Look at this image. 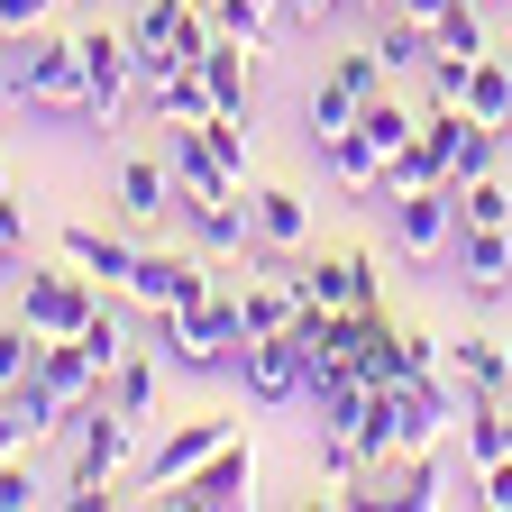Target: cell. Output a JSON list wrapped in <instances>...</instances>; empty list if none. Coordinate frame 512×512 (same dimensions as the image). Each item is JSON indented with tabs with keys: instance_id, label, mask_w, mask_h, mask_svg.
<instances>
[{
	"instance_id": "cell-39",
	"label": "cell",
	"mask_w": 512,
	"mask_h": 512,
	"mask_svg": "<svg viewBox=\"0 0 512 512\" xmlns=\"http://www.w3.org/2000/svg\"><path fill=\"white\" fill-rule=\"evenodd\" d=\"M28 439H37V430L19 421V403H10V394H0V458H19V448H28Z\"/></svg>"
},
{
	"instance_id": "cell-15",
	"label": "cell",
	"mask_w": 512,
	"mask_h": 512,
	"mask_svg": "<svg viewBox=\"0 0 512 512\" xmlns=\"http://www.w3.org/2000/svg\"><path fill=\"white\" fill-rule=\"evenodd\" d=\"M183 229H192L202 256H247V202H238V192H192Z\"/></svg>"
},
{
	"instance_id": "cell-17",
	"label": "cell",
	"mask_w": 512,
	"mask_h": 512,
	"mask_svg": "<svg viewBox=\"0 0 512 512\" xmlns=\"http://www.w3.org/2000/svg\"><path fill=\"white\" fill-rule=\"evenodd\" d=\"M320 147V174H330L348 202H384V156L357 138V128H339V138H311Z\"/></svg>"
},
{
	"instance_id": "cell-42",
	"label": "cell",
	"mask_w": 512,
	"mask_h": 512,
	"mask_svg": "<svg viewBox=\"0 0 512 512\" xmlns=\"http://www.w3.org/2000/svg\"><path fill=\"white\" fill-rule=\"evenodd\" d=\"M503 458H512V412H503Z\"/></svg>"
},
{
	"instance_id": "cell-27",
	"label": "cell",
	"mask_w": 512,
	"mask_h": 512,
	"mask_svg": "<svg viewBox=\"0 0 512 512\" xmlns=\"http://www.w3.org/2000/svg\"><path fill=\"white\" fill-rule=\"evenodd\" d=\"M339 128H357V92L339 74H320L311 83V138H339Z\"/></svg>"
},
{
	"instance_id": "cell-6",
	"label": "cell",
	"mask_w": 512,
	"mask_h": 512,
	"mask_svg": "<svg viewBox=\"0 0 512 512\" xmlns=\"http://www.w3.org/2000/svg\"><path fill=\"white\" fill-rule=\"evenodd\" d=\"M138 311H202L220 284H211V256L192 247V256H174V247H138V266H128V284H119Z\"/></svg>"
},
{
	"instance_id": "cell-34",
	"label": "cell",
	"mask_w": 512,
	"mask_h": 512,
	"mask_svg": "<svg viewBox=\"0 0 512 512\" xmlns=\"http://www.w3.org/2000/svg\"><path fill=\"white\" fill-rule=\"evenodd\" d=\"M83 348H92V366H101V384H110V366L128 357V330H119L110 311H92V330H83Z\"/></svg>"
},
{
	"instance_id": "cell-36",
	"label": "cell",
	"mask_w": 512,
	"mask_h": 512,
	"mask_svg": "<svg viewBox=\"0 0 512 512\" xmlns=\"http://www.w3.org/2000/svg\"><path fill=\"white\" fill-rule=\"evenodd\" d=\"M467 64L476 55H430V101H458L467 110Z\"/></svg>"
},
{
	"instance_id": "cell-40",
	"label": "cell",
	"mask_w": 512,
	"mask_h": 512,
	"mask_svg": "<svg viewBox=\"0 0 512 512\" xmlns=\"http://www.w3.org/2000/svg\"><path fill=\"white\" fill-rule=\"evenodd\" d=\"M375 10H394V19H421V28H430V19L448 10V0H375Z\"/></svg>"
},
{
	"instance_id": "cell-41",
	"label": "cell",
	"mask_w": 512,
	"mask_h": 512,
	"mask_svg": "<svg viewBox=\"0 0 512 512\" xmlns=\"http://www.w3.org/2000/svg\"><path fill=\"white\" fill-rule=\"evenodd\" d=\"M0 202H10V156H0Z\"/></svg>"
},
{
	"instance_id": "cell-16",
	"label": "cell",
	"mask_w": 512,
	"mask_h": 512,
	"mask_svg": "<svg viewBox=\"0 0 512 512\" xmlns=\"http://www.w3.org/2000/svg\"><path fill=\"white\" fill-rule=\"evenodd\" d=\"M138 101L156 110V128H174V119H211L220 101H211V83H202V64H165V74H138Z\"/></svg>"
},
{
	"instance_id": "cell-44",
	"label": "cell",
	"mask_w": 512,
	"mask_h": 512,
	"mask_svg": "<svg viewBox=\"0 0 512 512\" xmlns=\"http://www.w3.org/2000/svg\"><path fill=\"white\" fill-rule=\"evenodd\" d=\"M503 64H512V46H503Z\"/></svg>"
},
{
	"instance_id": "cell-1",
	"label": "cell",
	"mask_w": 512,
	"mask_h": 512,
	"mask_svg": "<svg viewBox=\"0 0 512 512\" xmlns=\"http://www.w3.org/2000/svg\"><path fill=\"white\" fill-rule=\"evenodd\" d=\"M0 83H10L19 110H37V119H55V128H92V92H83V55H74V37H55V28H37V37H0Z\"/></svg>"
},
{
	"instance_id": "cell-31",
	"label": "cell",
	"mask_w": 512,
	"mask_h": 512,
	"mask_svg": "<svg viewBox=\"0 0 512 512\" xmlns=\"http://www.w3.org/2000/svg\"><path fill=\"white\" fill-rule=\"evenodd\" d=\"M37 348H46V339L28 330V320H0V394H10V384L37 366Z\"/></svg>"
},
{
	"instance_id": "cell-20",
	"label": "cell",
	"mask_w": 512,
	"mask_h": 512,
	"mask_svg": "<svg viewBox=\"0 0 512 512\" xmlns=\"http://www.w3.org/2000/svg\"><path fill=\"white\" fill-rule=\"evenodd\" d=\"M202 83H211V101H220V110H256V46L211 37V55H202Z\"/></svg>"
},
{
	"instance_id": "cell-33",
	"label": "cell",
	"mask_w": 512,
	"mask_h": 512,
	"mask_svg": "<svg viewBox=\"0 0 512 512\" xmlns=\"http://www.w3.org/2000/svg\"><path fill=\"white\" fill-rule=\"evenodd\" d=\"M28 503H55V494L28 476V458H0V512H28Z\"/></svg>"
},
{
	"instance_id": "cell-18",
	"label": "cell",
	"mask_w": 512,
	"mask_h": 512,
	"mask_svg": "<svg viewBox=\"0 0 512 512\" xmlns=\"http://www.w3.org/2000/svg\"><path fill=\"white\" fill-rule=\"evenodd\" d=\"M448 375H458L476 403H503V394H512V348H503L494 330H467L458 348H448Z\"/></svg>"
},
{
	"instance_id": "cell-2",
	"label": "cell",
	"mask_w": 512,
	"mask_h": 512,
	"mask_svg": "<svg viewBox=\"0 0 512 512\" xmlns=\"http://www.w3.org/2000/svg\"><path fill=\"white\" fill-rule=\"evenodd\" d=\"M128 458H138V421L110 412V403H83V412H74V467H64V494H55V503H83V512L119 503L110 485L128 476Z\"/></svg>"
},
{
	"instance_id": "cell-13",
	"label": "cell",
	"mask_w": 512,
	"mask_h": 512,
	"mask_svg": "<svg viewBox=\"0 0 512 512\" xmlns=\"http://www.w3.org/2000/svg\"><path fill=\"white\" fill-rule=\"evenodd\" d=\"M302 238H311V202L293 183H256L247 192V247L256 256H302Z\"/></svg>"
},
{
	"instance_id": "cell-11",
	"label": "cell",
	"mask_w": 512,
	"mask_h": 512,
	"mask_svg": "<svg viewBox=\"0 0 512 512\" xmlns=\"http://www.w3.org/2000/svg\"><path fill=\"white\" fill-rule=\"evenodd\" d=\"M458 284H467V302L476 311H503L512 302V229H476V220H458Z\"/></svg>"
},
{
	"instance_id": "cell-9",
	"label": "cell",
	"mask_w": 512,
	"mask_h": 512,
	"mask_svg": "<svg viewBox=\"0 0 512 512\" xmlns=\"http://www.w3.org/2000/svg\"><path fill=\"white\" fill-rule=\"evenodd\" d=\"M247 485H256V448L229 430V439L211 448V458L192 467L174 494H156V503H174V512H229V503H247Z\"/></svg>"
},
{
	"instance_id": "cell-43",
	"label": "cell",
	"mask_w": 512,
	"mask_h": 512,
	"mask_svg": "<svg viewBox=\"0 0 512 512\" xmlns=\"http://www.w3.org/2000/svg\"><path fill=\"white\" fill-rule=\"evenodd\" d=\"M64 10H101V0H64Z\"/></svg>"
},
{
	"instance_id": "cell-28",
	"label": "cell",
	"mask_w": 512,
	"mask_h": 512,
	"mask_svg": "<svg viewBox=\"0 0 512 512\" xmlns=\"http://www.w3.org/2000/svg\"><path fill=\"white\" fill-rule=\"evenodd\" d=\"M202 138H211V156L247 183V110H211V119H202Z\"/></svg>"
},
{
	"instance_id": "cell-30",
	"label": "cell",
	"mask_w": 512,
	"mask_h": 512,
	"mask_svg": "<svg viewBox=\"0 0 512 512\" xmlns=\"http://www.w3.org/2000/svg\"><path fill=\"white\" fill-rule=\"evenodd\" d=\"M284 10V28H302V37H320V28H339V19H357L366 0H275Z\"/></svg>"
},
{
	"instance_id": "cell-3",
	"label": "cell",
	"mask_w": 512,
	"mask_h": 512,
	"mask_svg": "<svg viewBox=\"0 0 512 512\" xmlns=\"http://www.w3.org/2000/svg\"><path fill=\"white\" fill-rule=\"evenodd\" d=\"M92 311H101V293H92V275L64 256V266H28L19 275V320L37 339H83L92 330Z\"/></svg>"
},
{
	"instance_id": "cell-19",
	"label": "cell",
	"mask_w": 512,
	"mask_h": 512,
	"mask_svg": "<svg viewBox=\"0 0 512 512\" xmlns=\"http://www.w3.org/2000/svg\"><path fill=\"white\" fill-rule=\"evenodd\" d=\"M101 403L128 412V421H156V403H165V357H156V348H128V357L110 366V384H101Z\"/></svg>"
},
{
	"instance_id": "cell-24",
	"label": "cell",
	"mask_w": 512,
	"mask_h": 512,
	"mask_svg": "<svg viewBox=\"0 0 512 512\" xmlns=\"http://www.w3.org/2000/svg\"><path fill=\"white\" fill-rule=\"evenodd\" d=\"M485 0H448V10L430 19V55H485Z\"/></svg>"
},
{
	"instance_id": "cell-7",
	"label": "cell",
	"mask_w": 512,
	"mask_h": 512,
	"mask_svg": "<svg viewBox=\"0 0 512 512\" xmlns=\"http://www.w3.org/2000/svg\"><path fill=\"white\" fill-rule=\"evenodd\" d=\"M229 384H238L256 412H293V403L311 394V357H302L293 330H284V339H247L238 366H229Z\"/></svg>"
},
{
	"instance_id": "cell-5",
	"label": "cell",
	"mask_w": 512,
	"mask_h": 512,
	"mask_svg": "<svg viewBox=\"0 0 512 512\" xmlns=\"http://www.w3.org/2000/svg\"><path fill=\"white\" fill-rule=\"evenodd\" d=\"M74 55H83L92 128H110L128 101H138V46H128V28H101V19H83V28H74Z\"/></svg>"
},
{
	"instance_id": "cell-37",
	"label": "cell",
	"mask_w": 512,
	"mask_h": 512,
	"mask_svg": "<svg viewBox=\"0 0 512 512\" xmlns=\"http://www.w3.org/2000/svg\"><path fill=\"white\" fill-rule=\"evenodd\" d=\"M476 503H494V512H512V458H494V467H476Z\"/></svg>"
},
{
	"instance_id": "cell-21",
	"label": "cell",
	"mask_w": 512,
	"mask_h": 512,
	"mask_svg": "<svg viewBox=\"0 0 512 512\" xmlns=\"http://www.w3.org/2000/svg\"><path fill=\"white\" fill-rule=\"evenodd\" d=\"M467 110L494 119V128H512V64H503V46H485V55L467 64Z\"/></svg>"
},
{
	"instance_id": "cell-23",
	"label": "cell",
	"mask_w": 512,
	"mask_h": 512,
	"mask_svg": "<svg viewBox=\"0 0 512 512\" xmlns=\"http://www.w3.org/2000/svg\"><path fill=\"white\" fill-rule=\"evenodd\" d=\"M412 128H421V119H412V110H403L394 92H366V101H357V138H366L375 156H394V147H412Z\"/></svg>"
},
{
	"instance_id": "cell-38",
	"label": "cell",
	"mask_w": 512,
	"mask_h": 512,
	"mask_svg": "<svg viewBox=\"0 0 512 512\" xmlns=\"http://www.w3.org/2000/svg\"><path fill=\"white\" fill-rule=\"evenodd\" d=\"M37 266V256H28V238H0V293H19V275Z\"/></svg>"
},
{
	"instance_id": "cell-12",
	"label": "cell",
	"mask_w": 512,
	"mask_h": 512,
	"mask_svg": "<svg viewBox=\"0 0 512 512\" xmlns=\"http://www.w3.org/2000/svg\"><path fill=\"white\" fill-rule=\"evenodd\" d=\"M119 211H128V229H138V238H156V229L183 211V192H174V165H165V147H156V156H119Z\"/></svg>"
},
{
	"instance_id": "cell-14",
	"label": "cell",
	"mask_w": 512,
	"mask_h": 512,
	"mask_svg": "<svg viewBox=\"0 0 512 512\" xmlns=\"http://www.w3.org/2000/svg\"><path fill=\"white\" fill-rule=\"evenodd\" d=\"M138 247H147L138 229L119 238V229H92V220H64V256H74V266H83L92 284H128V266H138Z\"/></svg>"
},
{
	"instance_id": "cell-10",
	"label": "cell",
	"mask_w": 512,
	"mask_h": 512,
	"mask_svg": "<svg viewBox=\"0 0 512 512\" xmlns=\"http://www.w3.org/2000/svg\"><path fill=\"white\" fill-rule=\"evenodd\" d=\"M394 247L412 266L458 247V183H430V192H394Z\"/></svg>"
},
{
	"instance_id": "cell-29",
	"label": "cell",
	"mask_w": 512,
	"mask_h": 512,
	"mask_svg": "<svg viewBox=\"0 0 512 512\" xmlns=\"http://www.w3.org/2000/svg\"><path fill=\"white\" fill-rule=\"evenodd\" d=\"M467 467H494L503 458V403H467Z\"/></svg>"
},
{
	"instance_id": "cell-35",
	"label": "cell",
	"mask_w": 512,
	"mask_h": 512,
	"mask_svg": "<svg viewBox=\"0 0 512 512\" xmlns=\"http://www.w3.org/2000/svg\"><path fill=\"white\" fill-rule=\"evenodd\" d=\"M55 10H64V0H0V37H37Z\"/></svg>"
},
{
	"instance_id": "cell-32",
	"label": "cell",
	"mask_w": 512,
	"mask_h": 512,
	"mask_svg": "<svg viewBox=\"0 0 512 512\" xmlns=\"http://www.w3.org/2000/svg\"><path fill=\"white\" fill-rule=\"evenodd\" d=\"M394 375L412 384V375H439V339L430 330H394Z\"/></svg>"
},
{
	"instance_id": "cell-4",
	"label": "cell",
	"mask_w": 512,
	"mask_h": 512,
	"mask_svg": "<svg viewBox=\"0 0 512 512\" xmlns=\"http://www.w3.org/2000/svg\"><path fill=\"white\" fill-rule=\"evenodd\" d=\"M128 46H138V74H165V64H202V55H211V10H202V0H138V19H128Z\"/></svg>"
},
{
	"instance_id": "cell-8",
	"label": "cell",
	"mask_w": 512,
	"mask_h": 512,
	"mask_svg": "<svg viewBox=\"0 0 512 512\" xmlns=\"http://www.w3.org/2000/svg\"><path fill=\"white\" fill-rule=\"evenodd\" d=\"M229 430H238L229 412H192V421H174V430L147 448V458H128V485H147V494H174V485H183L192 467H202V458H211V448H220Z\"/></svg>"
},
{
	"instance_id": "cell-26",
	"label": "cell",
	"mask_w": 512,
	"mask_h": 512,
	"mask_svg": "<svg viewBox=\"0 0 512 512\" xmlns=\"http://www.w3.org/2000/svg\"><path fill=\"white\" fill-rule=\"evenodd\" d=\"M458 220H476V229H512V183H503V174L458 183Z\"/></svg>"
},
{
	"instance_id": "cell-22",
	"label": "cell",
	"mask_w": 512,
	"mask_h": 512,
	"mask_svg": "<svg viewBox=\"0 0 512 512\" xmlns=\"http://www.w3.org/2000/svg\"><path fill=\"white\" fill-rule=\"evenodd\" d=\"M430 183H448V156H439L421 128H412V147H394V156H384V202H394V192H430Z\"/></svg>"
},
{
	"instance_id": "cell-25",
	"label": "cell",
	"mask_w": 512,
	"mask_h": 512,
	"mask_svg": "<svg viewBox=\"0 0 512 512\" xmlns=\"http://www.w3.org/2000/svg\"><path fill=\"white\" fill-rule=\"evenodd\" d=\"M202 10H211V37H238V46L266 55V37H275V0H202Z\"/></svg>"
}]
</instances>
